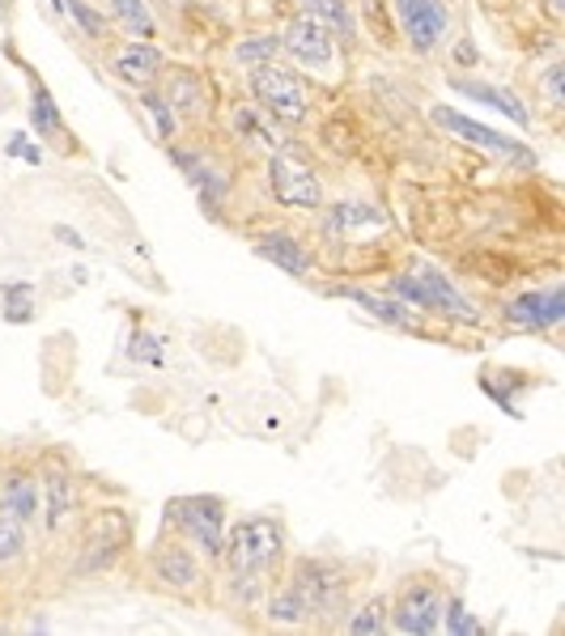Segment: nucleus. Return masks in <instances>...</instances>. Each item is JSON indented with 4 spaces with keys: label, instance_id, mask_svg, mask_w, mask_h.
<instances>
[{
    "label": "nucleus",
    "instance_id": "15",
    "mask_svg": "<svg viewBox=\"0 0 565 636\" xmlns=\"http://www.w3.org/2000/svg\"><path fill=\"white\" fill-rule=\"evenodd\" d=\"M451 86L460 90L463 99H476V102H485V106H493V111H502V115H511L518 128H527V124H531L527 106L514 99V94H506V90H498V86H480V81H463V77H455Z\"/></svg>",
    "mask_w": 565,
    "mask_h": 636
},
{
    "label": "nucleus",
    "instance_id": "16",
    "mask_svg": "<svg viewBox=\"0 0 565 636\" xmlns=\"http://www.w3.org/2000/svg\"><path fill=\"white\" fill-rule=\"evenodd\" d=\"M341 294L349 297V301H358L361 310H365V314H374L378 323H387V327H400V332H412L409 306H400V301H383V297L361 294V289H341Z\"/></svg>",
    "mask_w": 565,
    "mask_h": 636
},
{
    "label": "nucleus",
    "instance_id": "1",
    "mask_svg": "<svg viewBox=\"0 0 565 636\" xmlns=\"http://www.w3.org/2000/svg\"><path fill=\"white\" fill-rule=\"evenodd\" d=\"M221 556L239 582H259V573H268L272 560L281 556V527L272 518H243L230 531Z\"/></svg>",
    "mask_w": 565,
    "mask_h": 636
},
{
    "label": "nucleus",
    "instance_id": "4",
    "mask_svg": "<svg viewBox=\"0 0 565 636\" xmlns=\"http://www.w3.org/2000/svg\"><path fill=\"white\" fill-rule=\"evenodd\" d=\"M429 119H434L438 128H447L451 137H460L463 145H476V148H485V153H498V157H506V161H514V166H531V161H536V157H531V148H523L518 141H511V137H502V132H493V128H485V124L467 119V115L455 111V106H434V111H429Z\"/></svg>",
    "mask_w": 565,
    "mask_h": 636
},
{
    "label": "nucleus",
    "instance_id": "31",
    "mask_svg": "<svg viewBox=\"0 0 565 636\" xmlns=\"http://www.w3.org/2000/svg\"><path fill=\"white\" fill-rule=\"evenodd\" d=\"M150 340H154V336H137V343H132V356H137V361H150V365H157V361H162V348L150 343Z\"/></svg>",
    "mask_w": 565,
    "mask_h": 636
},
{
    "label": "nucleus",
    "instance_id": "35",
    "mask_svg": "<svg viewBox=\"0 0 565 636\" xmlns=\"http://www.w3.org/2000/svg\"><path fill=\"white\" fill-rule=\"evenodd\" d=\"M0 9H4V0H0Z\"/></svg>",
    "mask_w": 565,
    "mask_h": 636
},
{
    "label": "nucleus",
    "instance_id": "18",
    "mask_svg": "<svg viewBox=\"0 0 565 636\" xmlns=\"http://www.w3.org/2000/svg\"><path fill=\"white\" fill-rule=\"evenodd\" d=\"M361 225H387V217L378 212V208H370V204H336V212H332V230H361Z\"/></svg>",
    "mask_w": 565,
    "mask_h": 636
},
{
    "label": "nucleus",
    "instance_id": "22",
    "mask_svg": "<svg viewBox=\"0 0 565 636\" xmlns=\"http://www.w3.org/2000/svg\"><path fill=\"white\" fill-rule=\"evenodd\" d=\"M310 17H319L328 30H341V35H349L354 30V17L345 13V4L341 0H307Z\"/></svg>",
    "mask_w": 565,
    "mask_h": 636
},
{
    "label": "nucleus",
    "instance_id": "19",
    "mask_svg": "<svg viewBox=\"0 0 565 636\" xmlns=\"http://www.w3.org/2000/svg\"><path fill=\"white\" fill-rule=\"evenodd\" d=\"M68 514H73V484H68L64 471H52L48 476V522L60 527Z\"/></svg>",
    "mask_w": 565,
    "mask_h": 636
},
{
    "label": "nucleus",
    "instance_id": "23",
    "mask_svg": "<svg viewBox=\"0 0 565 636\" xmlns=\"http://www.w3.org/2000/svg\"><path fill=\"white\" fill-rule=\"evenodd\" d=\"M268 615H272L277 624H298V620L307 615V602H303V594H298V589H290V594H281V598H272V607H268Z\"/></svg>",
    "mask_w": 565,
    "mask_h": 636
},
{
    "label": "nucleus",
    "instance_id": "25",
    "mask_svg": "<svg viewBox=\"0 0 565 636\" xmlns=\"http://www.w3.org/2000/svg\"><path fill=\"white\" fill-rule=\"evenodd\" d=\"M383 628H387V624H383V602H378V598H374V602H365V607H361L358 615H354V620H349V633L354 636H370V633H383Z\"/></svg>",
    "mask_w": 565,
    "mask_h": 636
},
{
    "label": "nucleus",
    "instance_id": "32",
    "mask_svg": "<svg viewBox=\"0 0 565 636\" xmlns=\"http://www.w3.org/2000/svg\"><path fill=\"white\" fill-rule=\"evenodd\" d=\"M562 73L565 68H549V81H544V86H549V99H553V106H562Z\"/></svg>",
    "mask_w": 565,
    "mask_h": 636
},
{
    "label": "nucleus",
    "instance_id": "5",
    "mask_svg": "<svg viewBox=\"0 0 565 636\" xmlns=\"http://www.w3.org/2000/svg\"><path fill=\"white\" fill-rule=\"evenodd\" d=\"M252 94H256L264 111H272L285 124H303L307 119V94H303V86L285 68H272V64L256 68L252 73Z\"/></svg>",
    "mask_w": 565,
    "mask_h": 636
},
{
    "label": "nucleus",
    "instance_id": "3",
    "mask_svg": "<svg viewBox=\"0 0 565 636\" xmlns=\"http://www.w3.org/2000/svg\"><path fill=\"white\" fill-rule=\"evenodd\" d=\"M170 514L183 527V535L192 543H201V551L221 556V547H226V509H221L217 496H175Z\"/></svg>",
    "mask_w": 565,
    "mask_h": 636
},
{
    "label": "nucleus",
    "instance_id": "10",
    "mask_svg": "<svg viewBox=\"0 0 565 636\" xmlns=\"http://www.w3.org/2000/svg\"><path fill=\"white\" fill-rule=\"evenodd\" d=\"M506 314H511V323L527 327V332H549V327H557V323L565 319V289L523 294Z\"/></svg>",
    "mask_w": 565,
    "mask_h": 636
},
{
    "label": "nucleus",
    "instance_id": "12",
    "mask_svg": "<svg viewBox=\"0 0 565 636\" xmlns=\"http://www.w3.org/2000/svg\"><path fill=\"white\" fill-rule=\"evenodd\" d=\"M154 569H157V577H162L170 589H192L196 582H201V564H196V556H192L188 547H179V543H170V547L157 551Z\"/></svg>",
    "mask_w": 565,
    "mask_h": 636
},
{
    "label": "nucleus",
    "instance_id": "6",
    "mask_svg": "<svg viewBox=\"0 0 565 636\" xmlns=\"http://www.w3.org/2000/svg\"><path fill=\"white\" fill-rule=\"evenodd\" d=\"M268 183H272V196L281 199L285 208H319V204H323L319 179L310 174L307 161H298V157H290V153H277V157H272Z\"/></svg>",
    "mask_w": 565,
    "mask_h": 636
},
{
    "label": "nucleus",
    "instance_id": "14",
    "mask_svg": "<svg viewBox=\"0 0 565 636\" xmlns=\"http://www.w3.org/2000/svg\"><path fill=\"white\" fill-rule=\"evenodd\" d=\"M39 509V480L35 476H9L4 492H0V514L4 518H17V522H30Z\"/></svg>",
    "mask_w": 565,
    "mask_h": 636
},
{
    "label": "nucleus",
    "instance_id": "17",
    "mask_svg": "<svg viewBox=\"0 0 565 636\" xmlns=\"http://www.w3.org/2000/svg\"><path fill=\"white\" fill-rule=\"evenodd\" d=\"M30 119H35V128H39L43 137H55V132H60V111H55V102L43 81L30 86Z\"/></svg>",
    "mask_w": 565,
    "mask_h": 636
},
{
    "label": "nucleus",
    "instance_id": "9",
    "mask_svg": "<svg viewBox=\"0 0 565 636\" xmlns=\"http://www.w3.org/2000/svg\"><path fill=\"white\" fill-rule=\"evenodd\" d=\"M285 48L294 51V60H298L303 68H328L332 55H336V48H332V30H328L319 17H310V13L294 17V22L285 26Z\"/></svg>",
    "mask_w": 565,
    "mask_h": 636
},
{
    "label": "nucleus",
    "instance_id": "27",
    "mask_svg": "<svg viewBox=\"0 0 565 636\" xmlns=\"http://www.w3.org/2000/svg\"><path fill=\"white\" fill-rule=\"evenodd\" d=\"M4 297H9V319H13V323L35 314V310H30V301H35L30 285H9V289H4Z\"/></svg>",
    "mask_w": 565,
    "mask_h": 636
},
{
    "label": "nucleus",
    "instance_id": "2",
    "mask_svg": "<svg viewBox=\"0 0 565 636\" xmlns=\"http://www.w3.org/2000/svg\"><path fill=\"white\" fill-rule=\"evenodd\" d=\"M391 294L409 297L412 306H425V310H442V314H451V319H476L472 301H467L438 268H425V263L412 268L409 276L391 281Z\"/></svg>",
    "mask_w": 565,
    "mask_h": 636
},
{
    "label": "nucleus",
    "instance_id": "34",
    "mask_svg": "<svg viewBox=\"0 0 565 636\" xmlns=\"http://www.w3.org/2000/svg\"><path fill=\"white\" fill-rule=\"evenodd\" d=\"M562 4H565V0H553V9H562Z\"/></svg>",
    "mask_w": 565,
    "mask_h": 636
},
{
    "label": "nucleus",
    "instance_id": "11",
    "mask_svg": "<svg viewBox=\"0 0 565 636\" xmlns=\"http://www.w3.org/2000/svg\"><path fill=\"white\" fill-rule=\"evenodd\" d=\"M256 255L259 259H268V263H277V268L290 272V276H307L310 272L307 246L298 243L294 234H264L256 243Z\"/></svg>",
    "mask_w": 565,
    "mask_h": 636
},
{
    "label": "nucleus",
    "instance_id": "33",
    "mask_svg": "<svg viewBox=\"0 0 565 636\" xmlns=\"http://www.w3.org/2000/svg\"><path fill=\"white\" fill-rule=\"evenodd\" d=\"M55 234H60V238H64V243H68V246H86V243H81V238H77V234H73V230H68V225H60Z\"/></svg>",
    "mask_w": 565,
    "mask_h": 636
},
{
    "label": "nucleus",
    "instance_id": "21",
    "mask_svg": "<svg viewBox=\"0 0 565 636\" xmlns=\"http://www.w3.org/2000/svg\"><path fill=\"white\" fill-rule=\"evenodd\" d=\"M22 551H26V522H17V518H4V514H0V564L17 560Z\"/></svg>",
    "mask_w": 565,
    "mask_h": 636
},
{
    "label": "nucleus",
    "instance_id": "24",
    "mask_svg": "<svg viewBox=\"0 0 565 636\" xmlns=\"http://www.w3.org/2000/svg\"><path fill=\"white\" fill-rule=\"evenodd\" d=\"M60 4H64V9L77 17V26H81L86 35H94V39H103V35H106V22L99 17V13H94V9H90V4H86V0H60Z\"/></svg>",
    "mask_w": 565,
    "mask_h": 636
},
{
    "label": "nucleus",
    "instance_id": "13",
    "mask_svg": "<svg viewBox=\"0 0 565 636\" xmlns=\"http://www.w3.org/2000/svg\"><path fill=\"white\" fill-rule=\"evenodd\" d=\"M157 68H162V51L154 43H128V48L115 55V77L119 81H132V86H145L150 77H157Z\"/></svg>",
    "mask_w": 565,
    "mask_h": 636
},
{
    "label": "nucleus",
    "instance_id": "28",
    "mask_svg": "<svg viewBox=\"0 0 565 636\" xmlns=\"http://www.w3.org/2000/svg\"><path fill=\"white\" fill-rule=\"evenodd\" d=\"M447 633H480V624L463 611V602H451L447 607Z\"/></svg>",
    "mask_w": 565,
    "mask_h": 636
},
{
    "label": "nucleus",
    "instance_id": "8",
    "mask_svg": "<svg viewBox=\"0 0 565 636\" xmlns=\"http://www.w3.org/2000/svg\"><path fill=\"white\" fill-rule=\"evenodd\" d=\"M396 4V17L409 35V43L416 51H434L447 35V9L442 0H391Z\"/></svg>",
    "mask_w": 565,
    "mask_h": 636
},
{
    "label": "nucleus",
    "instance_id": "20",
    "mask_svg": "<svg viewBox=\"0 0 565 636\" xmlns=\"http://www.w3.org/2000/svg\"><path fill=\"white\" fill-rule=\"evenodd\" d=\"M115 13H119V22H124L128 35H137V39H150L154 35V17H150L145 0H115Z\"/></svg>",
    "mask_w": 565,
    "mask_h": 636
},
{
    "label": "nucleus",
    "instance_id": "26",
    "mask_svg": "<svg viewBox=\"0 0 565 636\" xmlns=\"http://www.w3.org/2000/svg\"><path fill=\"white\" fill-rule=\"evenodd\" d=\"M145 111H150V119L157 124V137H175V115H170V106L162 94H145Z\"/></svg>",
    "mask_w": 565,
    "mask_h": 636
},
{
    "label": "nucleus",
    "instance_id": "7",
    "mask_svg": "<svg viewBox=\"0 0 565 636\" xmlns=\"http://www.w3.org/2000/svg\"><path fill=\"white\" fill-rule=\"evenodd\" d=\"M438 620H442V594L434 582H412L400 589L396 598V628L409 636H429L438 633Z\"/></svg>",
    "mask_w": 565,
    "mask_h": 636
},
{
    "label": "nucleus",
    "instance_id": "30",
    "mask_svg": "<svg viewBox=\"0 0 565 636\" xmlns=\"http://www.w3.org/2000/svg\"><path fill=\"white\" fill-rule=\"evenodd\" d=\"M175 106H179V111H192V106H196V86H192V77H175Z\"/></svg>",
    "mask_w": 565,
    "mask_h": 636
},
{
    "label": "nucleus",
    "instance_id": "29",
    "mask_svg": "<svg viewBox=\"0 0 565 636\" xmlns=\"http://www.w3.org/2000/svg\"><path fill=\"white\" fill-rule=\"evenodd\" d=\"M272 51H277V39H252V43H243V48H239V60H243V64H252V60H268Z\"/></svg>",
    "mask_w": 565,
    "mask_h": 636
}]
</instances>
